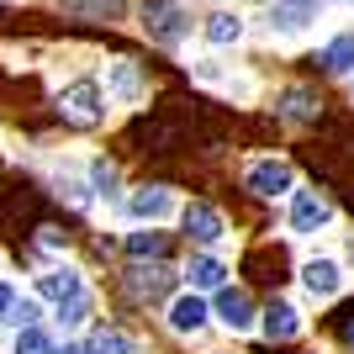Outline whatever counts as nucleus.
Segmentation results:
<instances>
[{
  "label": "nucleus",
  "instance_id": "nucleus-20",
  "mask_svg": "<svg viewBox=\"0 0 354 354\" xmlns=\"http://www.w3.org/2000/svg\"><path fill=\"white\" fill-rule=\"evenodd\" d=\"M323 64H328L333 74H349V69H354V32H344V37H333V43H328Z\"/></svg>",
  "mask_w": 354,
  "mask_h": 354
},
{
  "label": "nucleus",
  "instance_id": "nucleus-25",
  "mask_svg": "<svg viewBox=\"0 0 354 354\" xmlns=\"http://www.w3.org/2000/svg\"><path fill=\"white\" fill-rule=\"evenodd\" d=\"M11 317H16L21 328H27V323H37V301H11Z\"/></svg>",
  "mask_w": 354,
  "mask_h": 354
},
{
  "label": "nucleus",
  "instance_id": "nucleus-23",
  "mask_svg": "<svg viewBox=\"0 0 354 354\" xmlns=\"http://www.w3.org/2000/svg\"><path fill=\"white\" fill-rule=\"evenodd\" d=\"M85 312H90V296H85V291H80V296H69V301H59L64 328H80V323H85Z\"/></svg>",
  "mask_w": 354,
  "mask_h": 354
},
{
  "label": "nucleus",
  "instance_id": "nucleus-14",
  "mask_svg": "<svg viewBox=\"0 0 354 354\" xmlns=\"http://www.w3.org/2000/svg\"><path fill=\"white\" fill-rule=\"evenodd\" d=\"M317 111H323L317 90H286V95H281V117L286 122H312Z\"/></svg>",
  "mask_w": 354,
  "mask_h": 354
},
{
  "label": "nucleus",
  "instance_id": "nucleus-15",
  "mask_svg": "<svg viewBox=\"0 0 354 354\" xmlns=\"http://www.w3.org/2000/svg\"><path fill=\"white\" fill-rule=\"evenodd\" d=\"M296 328H301V317H296L291 301H275L265 312V339H296Z\"/></svg>",
  "mask_w": 354,
  "mask_h": 354
},
{
  "label": "nucleus",
  "instance_id": "nucleus-10",
  "mask_svg": "<svg viewBox=\"0 0 354 354\" xmlns=\"http://www.w3.org/2000/svg\"><path fill=\"white\" fill-rule=\"evenodd\" d=\"M317 16V0H275L270 6V27L275 32H301Z\"/></svg>",
  "mask_w": 354,
  "mask_h": 354
},
{
  "label": "nucleus",
  "instance_id": "nucleus-3",
  "mask_svg": "<svg viewBox=\"0 0 354 354\" xmlns=\"http://www.w3.org/2000/svg\"><path fill=\"white\" fill-rule=\"evenodd\" d=\"M291 164L286 159H259V164H249V191L254 196H286L291 191Z\"/></svg>",
  "mask_w": 354,
  "mask_h": 354
},
{
  "label": "nucleus",
  "instance_id": "nucleus-18",
  "mask_svg": "<svg viewBox=\"0 0 354 354\" xmlns=\"http://www.w3.org/2000/svg\"><path fill=\"white\" fill-rule=\"evenodd\" d=\"M59 6L74 16H90V21H117L122 16V0H59Z\"/></svg>",
  "mask_w": 354,
  "mask_h": 354
},
{
  "label": "nucleus",
  "instance_id": "nucleus-13",
  "mask_svg": "<svg viewBox=\"0 0 354 354\" xmlns=\"http://www.w3.org/2000/svg\"><path fill=\"white\" fill-rule=\"evenodd\" d=\"M106 80H111V95H117V101H138V95H143V74H138L133 59H111Z\"/></svg>",
  "mask_w": 354,
  "mask_h": 354
},
{
  "label": "nucleus",
  "instance_id": "nucleus-6",
  "mask_svg": "<svg viewBox=\"0 0 354 354\" xmlns=\"http://www.w3.org/2000/svg\"><path fill=\"white\" fill-rule=\"evenodd\" d=\"M169 286H175V275L164 265H133L127 270V291L138 301H159V296H169Z\"/></svg>",
  "mask_w": 354,
  "mask_h": 354
},
{
  "label": "nucleus",
  "instance_id": "nucleus-2",
  "mask_svg": "<svg viewBox=\"0 0 354 354\" xmlns=\"http://www.w3.org/2000/svg\"><path fill=\"white\" fill-rule=\"evenodd\" d=\"M59 106H64V117L80 122V127H95V122L106 117V95H101L95 80H74V85L59 95Z\"/></svg>",
  "mask_w": 354,
  "mask_h": 354
},
{
  "label": "nucleus",
  "instance_id": "nucleus-19",
  "mask_svg": "<svg viewBox=\"0 0 354 354\" xmlns=\"http://www.w3.org/2000/svg\"><path fill=\"white\" fill-rule=\"evenodd\" d=\"M127 254H133V259H159V254H164V233H153V227L127 233Z\"/></svg>",
  "mask_w": 354,
  "mask_h": 354
},
{
  "label": "nucleus",
  "instance_id": "nucleus-17",
  "mask_svg": "<svg viewBox=\"0 0 354 354\" xmlns=\"http://www.w3.org/2000/svg\"><path fill=\"white\" fill-rule=\"evenodd\" d=\"M191 286L196 291H217V286H227V265L222 259H191Z\"/></svg>",
  "mask_w": 354,
  "mask_h": 354
},
{
  "label": "nucleus",
  "instance_id": "nucleus-12",
  "mask_svg": "<svg viewBox=\"0 0 354 354\" xmlns=\"http://www.w3.org/2000/svg\"><path fill=\"white\" fill-rule=\"evenodd\" d=\"M85 291V281H80V270H48V275H37V296H48V301H69V296Z\"/></svg>",
  "mask_w": 354,
  "mask_h": 354
},
{
  "label": "nucleus",
  "instance_id": "nucleus-26",
  "mask_svg": "<svg viewBox=\"0 0 354 354\" xmlns=\"http://www.w3.org/2000/svg\"><path fill=\"white\" fill-rule=\"evenodd\" d=\"M11 301H16V296H11V286H0V323L11 317Z\"/></svg>",
  "mask_w": 354,
  "mask_h": 354
},
{
  "label": "nucleus",
  "instance_id": "nucleus-22",
  "mask_svg": "<svg viewBox=\"0 0 354 354\" xmlns=\"http://www.w3.org/2000/svg\"><path fill=\"white\" fill-rule=\"evenodd\" d=\"M90 354H138V344L127 333H95L90 339Z\"/></svg>",
  "mask_w": 354,
  "mask_h": 354
},
{
  "label": "nucleus",
  "instance_id": "nucleus-27",
  "mask_svg": "<svg viewBox=\"0 0 354 354\" xmlns=\"http://www.w3.org/2000/svg\"><path fill=\"white\" fill-rule=\"evenodd\" d=\"M344 339H349V344H354V317H349V328H344Z\"/></svg>",
  "mask_w": 354,
  "mask_h": 354
},
{
  "label": "nucleus",
  "instance_id": "nucleus-8",
  "mask_svg": "<svg viewBox=\"0 0 354 354\" xmlns=\"http://www.w3.org/2000/svg\"><path fill=\"white\" fill-rule=\"evenodd\" d=\"M301 286H307V296L328 301V296H339L344 275H339V265H333V259H307V265H301Z\"/></svg>",
  "mask_w": 354,
  "mask_h": 354
},
{
  "label": "nucleus",
  "instance_id": "nucleus-11",
  "mask_svg": "<svg viewBox=\"0 0 354 354\" xmlns=\"http://www.w3.org/2000/svg\"><path fill=\"white\" fill-rule=\"evenodd\" d=\"M207 301H201V296H175V307H169V328H175V333H196V328H207Z\"/></svg>",
  "mask_w": 354,
  "mask_h": 354
},
{
  "label": "nucleus",
  "instance_id": "nucleus-5",
  "mask_svg": "<svg viewBox=\"0 0 354 354\" xmlns=\"http://www.w3.org/2000/svg\"><path fill=\"white\" fill-rule=\"evenodd\" d=\"M127 217H133V222H164V217H175V196L164 191V185L133 191V196H127Z\"/></svg>",
  "mask_w": 354,
  "mask_h": 354
},
{
  "label": "nucleus",
  "instance_id": "nucleus-21",
  "mask_svg": "<svg viewBox=\"0 0 354 354\" xmlns=\"http://www.w3.org/2000/svg\"><path fill=\"white\" fill-rule=\"evenodd\" d=\"M16 354H53V339H48L37 323H27L21 333H16Z\"/></svg>",
  "mask_w": 354,
  "mask_h": 354
},
{
  "label": "nucleus",
  "instance_id": "nucleus-28",
  "mask_svg": "<svg viewBox=\"0 0 354 354\" xmlns=\"http://www.w3.org/2000/svg\"><path fill=\"white\" fill-rule=\"evenodd\" d=\"M53 354H90V349H53Z\"/></svg>",
  "mask_w": 354,
  "mask_h": 354
},
{
  "label": "nucleus",
  "instance_id": "nucleus-7",
  "mask_svg": "<svg viewBox=\"0 0 354 354\" xmlns=\"http://www.w3.org/2000/svg\"><path fill=\"white\" fill-rule=\"evenodd\" d=\"M328 217H333V207H328L317 191H296V201H291V233H317Z\"/></svg>",
  "mask_w": 354,
  "mask_h": 354
},
{
  "label": "nucleus",
  "instance_id": "nucleus-1",
  "mask_svg": "<svg viewBox=\"0 0 354 354\" xmlns=\"http://www.w3.org/2000/svg\"><path fill=\"white\" fill-rule=\"evenodd\" d=\"M143 27H148L153 43L180 48V43H185V32H191V16H185L180 0H143Z\"/></svg>",
  "mask_w": 354,
  "mask_h": 354
},
{
  "label": "nucleus",
  "instance_id": "nucleus-24",
  "mask_svg": "<svg viewBox=\"0 0 354 354\" xmlns=\"http://www.w3.org/2000/svg\"><path fill=\"white\" fill-rule=\"evenodd\" d=\"M90 185H95L101 196H111V191H117V169H111L106 159H95V164H90Z\"/></svg>",
  "mask_w": 354,
  "mask_h": 354
},
{
  "label": "nucleus",
  "instance_id": "nucleus-16",
  "mask_svg": "<svg viewBox=\"0 0 354 354\" xmlns=\"http://www.w3.org/2000/svg\"><path fill=\"white\" fill-rule=\"evenodd\" d=\"M238 37H243V21H238L233 11L207 16V43H212V48H227V43H238Z\"/></svg>",
  "mask_w": 354,
  "mask_h": 354
},
{
  "label": "nucleus",
  "instance_id": "nucleus-9",
  "mask_svg": "<svg viewBox=\"0 0 354 354\" xmlns=\"http://www.w3.org/2000/svg\"><path fill=\"white\" fill-rule=\"evenodd\" d=\"M185 227H191L196 243H217V238L227 233V227H222V212L207 207V201H191V207H185Z\"/></svg>",
  "mask_w": 354,
  "mask_h": 354
},
{
  "label": "nucleus",
  "instance_id": "nucleus-4",
  "mask_svg": "<svg viewBox=\"0 0 354 354\" xmlns=\"http://www.w3.org/2000/svg\"><path fill=\"white\" fill-rule=\"evenodd\" d=\"M217 323L233 328V333L254 328V301H249V291H238V286H217Z\"/></svg>",
  "mask_w": 354,
  "mask_h": 354
}]
</instances>
